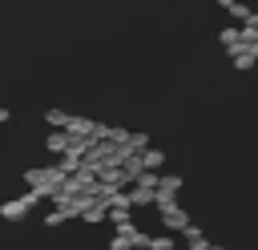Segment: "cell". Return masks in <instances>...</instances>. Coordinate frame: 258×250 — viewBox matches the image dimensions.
Segmentation results:
<instances>
[{"mask_svg":"<svg viewBox=\"0 0 258 250\" xmlns=\"http://www.w3.org/2000/svg\"><path fill=\"white\" fill-rule=\"evenodd\" d=\"M161 226H165V230H185V226H189V210H185L181 202L169 206V210L161 214Z\"/></svg>","mask_w":258,"mask_h":250,"instance_id":"6da1fadb","label":"cell"},{"mask_svg":"<svg viewBox=\"0 0 258 250\" xmlns=\"http://www.w3.org/2000/svg\"><path fill=\"white\" fill-rule=\"evenodd\" d=\"M181 185H185V177H181V173H157V190H153V194L177 198V194H181Z\"/></svg>","mask_w":258,"mask_h":250,"instance_id":"7a4b0ae2","label":"cell"},{"mask_svg":"<svg viewBox=\"0 0 258 250\" xmlns=\"http://www.w3.org/2000/svg\"><path fill=\"white\" fill-rule=\"evenodd\" d=\"M137 157H141V169L145 173H161V165H165V149H145Z\"/></svg>","mask_w":258,"mask_h":250,"instance_id":"3957f363","label":"cell"},{"mask_svg":"<svg viewBox=\"0 0 258 250\" xmlns=\"http://www.w3.org/2000/svg\"><path fill=\"white\" fill-rule=\"evenodd\" d=\"M81 218H85V222H89V226H101V222H105V218H109V206H105V202H97V198H93V202H89V206H85V214H81Z\"/></svg>","mask_w":258,"mask_h":250,"instance_id":"277c9868","label":"cell"},{"mask_svg":"<svg viewBox=\"0 0 258 250\" xmlns=\"http://www.w3.org/2000/svg\"><path fill=\"white\" fill-rule=\"evenodd\" d=\"M69 117H73V113H64V109H48V113H44L48 133H64V129H69Z\"/></svg>","mask_w":258,"mask_h":250,"instance_id":"5b68a950","label":"cell"},{"mask_svg":"<svg viewBox=\"0 0 258 250\" xmlns=\"http://www.w3.org/2000/svg\"><path fill=\"white\" fill-rule=\"evenodd\" d=\"M44 149H48L52 157H64V153H69V137H64V133H48V137H44Z\"/></svg>","mask_w":258,"mask_h":250,"instance_id":"8992f818","label":"cell"},{"mask_svg":"<svg viewBox=\"0 0 258 250\" xmlns=\"http://www.w3.org/2000/svg\"><path fill=\"white\" fill-rule=\"evenodd\" d=\"M181 234H185V246H189V250H210V242H206V234H202V230H198L194 222H189V226H185Z\"/></svg>","mask_w":258,"mask_h":250,"instance_id":"52a82bcc","label":"cell"},{"mask_svg":"<svg viewBox=\"0 0 258 250\" xmlns=\"http://www.w3.org/2000/svg\"><path fill=\"white\" fill-rule=\"evenodd\" d=\"M230 65H234V69H238V73H250V69H254V56H250V52H246V48H242V44H238V48H234V52H230Z\"/></svg>","mask_w":258,"mask_h":250,"instance_id":"ba28073f","label":"cell"},{"mask_svg":"<svg viewBox=\"0 0 258 250\" xmlns=\"http://www.w3.org/2000/svg\"><path fill=\"white\" fill-rule=\"evenodd\" d=\"M24 214H28V210L20 206V198H12V202H4V206H0V218H4V222H20Z\"/></svg>","mask_w":258,"mask_h":250,"instance_id":"9c48e42d","label":"cell"},{"mask_svg":"<svg viewBox=\"0 0 258 250\" xmlns=\"http://www.w3.org/2000/svg\"><path fill=\"white\" fill-rule=\"evenodd\" d=\"M218 44H222L226 52H234V48H238V24H226V28L218 32Z\"/></svg>","mask_w":258,"mask_h":250,"instance_id":"30bf717a","label":"cell"},{"mask_svg":"<svg viewBox=\"0 0 258 250\" xmlns=\"http://www.w3.org/2000/svg\"><path fill=\"white\" fill-rule=\"evenodd\" d=\"M222 12H226V16H234V20H246L254 8H246V4H238V0H222Z\"/></svg>","mask_w":258,"mask_h":250,"instance_id":"8fae6325","label":"cell"},{"mask_svg":"<svg viewBox=\"0 0 258 250\" xmlns=\"http://www.w3.org/2000/svg\"><path fill=\"white\" fill-rule=\"evenodd\" d=\"M173 234H149V250H173Z\"/></svg>","mask_w":258,"mask_h":250,"instance_id":"7c38bea8","label":"cell"},{"mask_svg":"<svg viewBox=\"0 0 258 250\" xmlns=\"http://www.w3.org/2000/svg\"><path fill=\"white\" fill-rule=\"evenodd\" d=\"M133 185H137V190H149V194H153V190H157V173H145V169H141V177H137Z\"/></svg>","mask_w":258,"mask_h":250,"instance_id":"4fadbf2b","label":"cell"},{"mask_svg":"<svg viewBox=\"0 0 258 250\" xmlns=\"http://www.w3.org/2000/svg\"><path fill=\"white\" fill-rule=\"evenodd\" d=\"M40 202H44V198H40L36 190H24V194H20V206H24V210H36Z\"/></svg>","mask_w":258,"mask_h":250,"instance_id":"5bb4252c","label":"cell"},{"mask_svg":"<svg viewBox=\"0 0 258 250\" xmlns=\"http://www.w3.org/2000/svg\"><path fill=\"white\" fill-rule=\"evenodd\" d=\"M60 222H64L60 210H48V214H44V226H60Z\"/></svg>","mask_w":258,"mask_h":250,"instance_id":"9a60e30c","label":"cell"},{"mask_svg":"<svg viewBox=\"0 0 258 250\" xmlns=\"http://www.w3.org/2000/svg\"><path fill=\"white\" fill-rule=\"evenodd\" d=\"M109 250H129V242H125L121 234H113V242H109Z\"/></svg>","mask_w":258,"mask_h":250,"instance_id":"2e32d148","label":"cell"},{"mask_svg":"<svg viewBox=\"0 0 258 250\" xmlns=\"http://www.w3.org/2000/svg\"><path fill=\"white\" fill-rule=\"evenodd\" d=\"M246 52H250V56H254V65H258V44H250V48H246Z\"/></svg>","mask_w":258,"mask_h":250,"instance_id":"e0dca14e","label":"cell"},{"mask_svg":"<svg viewBox=\"0 0 258 250\" xmlns=\"http://www.w3.org/2000/svg\"><path fill=\"white\" fill-rule=\"evenodd\" d=\"M8 117H12V113H8V109H4V105H0V125H4V121H8Z\"/></svg>","mask_w":258,"mask_h":250,"instance_id":"ac0fdd59","label":"cell"},{"mask_svg":"<svg viewBox=\"0 0 258 250\" xmlns=\"http://www.w3.org/2000/svg\"><path fill=\"white\" fill-rule=\"evenodd\" d=\"M210 250H226V246H210Z\"/></svg>","mask_w":258,"mask_h":250,"instance_id":"d6986e66","label":"cell"}]
</instances>
